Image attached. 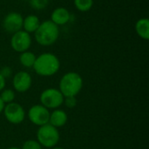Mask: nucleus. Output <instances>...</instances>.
<instances>
[{
    "instance_id": "obj_1",
    "label": "nucleus",
    "mask_w": 149,
    "mask_h": 149,
    "mask_svg": "<svg viewBox=\"0 0 149 149\" xmlns=\"http://www.w3.org/2000/svg\"><path fill=\"white\" fill-rule=\"evenodd\" d=\"M60 62L58 57L50 52H45L36 58L33 65L35 72L40 76L50 77L58 72Z\"/></svg>"
},
{
    "instance_id": "obj_2",
    "label": "nucleus",
    "mask_w": 149,
    "mask_h": 149,
    "mask_svg": "<svg viewBox=\"0 0 149 149\" xmlns=\"http://www.w3.org/2000/svg\"><path fill=\"white\" fill-rule=\"evenodd\" d=\"M59 29L58 26L51 20H45L40 23L38 28L34 32L36 41L43 46H49L53 45L58 38Z\"/></svg>"
},
{
    "instance_id": "obj_3",
    "label": "nucleus",
    "mask_w": 149,
    "mask_h": 149,
    "mask_svg": "<svg viewBox=\"0 0 149 149\" xmlns=\"http://www.w3.org/2000/svg\"><path fill=\"white\" fill-rule=\"evenodd\" d=\"M83 86L81 76L74 72L65 73L60 79L59 91L64 97H75Z\"/></svg>"
},
{
    "instance_id": "obj_4",
    "label": "nucleus",
    "mask_w": 149,
    "mask_h": 149,
    "mask_svg": "<svg viewBox=\"0 0 149 149\" xmlns=\"http://www.w3.org/2000/svg\"><path fill=\"white\" fill-rule=\"evenodd\" d=\"M38 142L45 148H54L59 141V133L58 128L51 124L41 126L37 133Z\"/></svg>"
},
{
    "instance_id": "obj_5",
    "label": "nucleus",
    "mask_w": 149,
    "mask_h": 149,
    "mask_svg": "<svg viewBox=\"0 0 149 149\" xmlns=\"http://www.w3.org/2000/svg\"><path fill=\"white\" fill-rule=\"evenodd\" d=\"M64 100L65 97L60 91L55 88H48L40 95L41 104L47 109H57L63 104Z\"/></svg>"
},
{
    "instance_id": "obj_6",
    "label": "nucleus",
    "mask_w": 149,
    "mask_h": 149,
    "mask_svg": "<svg viewBox=\"0 0 149 149\" xmlns=\"http://www.w3.org/2000/svg\"><path fill=\"white\" fill-rule=\"evenodd\" d=\"M31 45V34L20 30L12 34L10 38L11 48L17 52H24L29 50Z\"/></svg>"
},
{
    "instance_id": "obj_7",
    "label": "nucleus",
    "mask_w": 149,
    "mask_h": 149,
    "mask_svg": "<svg viewBox=\"0 0 149 149\" xmlns=\"http://www.w3.org/2000/svg\"><path fill=\"white\" fill-rule=\"evenodd\" d=\"M29 120L36 126L41 127L49 123V110L42 105H35L31 107L28 112Z\"/></svg>"
},
{
    "instance_id": "obj_8",
    "label": "nucleus",
    "mask_w": 149,
    "mask_h": 149,
    "mask_svg": "<svg viewBox=\"0 0 149 149\" xmlns=\"http://www.w3.org/2000/svg\"><path fill=\"white\" fill-rule=\"evenodd\" d=\"M3 113L6 120L12 124H19L24 121L25 113L22 106L17 103L11 102L4 106Z\"/></svg>"
},
{
    "instance_id": "obj_9",
    "label": "nucleus",
    "mask_w": 149,
    "mask_h": 149,
    "mask_svg": "<svg viewBox=\"0 0 149 149\" xmlns=\"http://www.w3.org/2000/svg\"><path fill=\"white\" fill-rule=\"evenodd\" d=\"M23 16L16 11L8 13L3 20V27L9 33H15L23 28Z\"/></svg>"
},
{
    "instance_id": "obj_10",
    "label": "nucleus",
    "mask_w": 149,
    "mask_h": 149,
    "mask_svg": "<svg viewBox=\"0 0 149 149\" xmlns=\"http://www.w3.org/2000/svg\"><path fill=\"white\" fill-rule=\"evenodd\" d=\"M12 83L17 92L24 93L28 91L31 86V77L28 72L21 71L15 74Z\"/></svg>"
},
{
    "instance_id": "obj_11",
    "label": "nucleus",
    "mask_w": 149,
    "mask_h": 149,
    "mask_svg": "<svg viewBox=\"0 0 149 149\" xmlns=\"http://www.w3.org/2000/svg\"><path fill=\"white\" fill-rule=\"evenodd\" d=\"M71 19V14L69 10L64 7L56 8L51 15V21L56 25H64L67 24Z\"/></svg>"
},
{
    "instance_id": "obj_12",
    "label": "nucleus",
    "mask_w": 149,
    "mask_h": 149,
    "mask_svg": "<svg viewBox=\"0 0 149 149\" xmlns=\"http://www.w3.org/2000/svg\"><path fill=\"white\" fill-rule=\"evenodd\" d=\"M66 121H67V114L63 110L56 109L52 113H50L49 124H51L56 128L63 127L66 123Z\"/></svg>"
},
{
    "instance_id": "obj_13",
    "label": "nucleus",
    "mask_w": 149,
    "mask_h": 149,
    "mask_svg": "<svg viewBox=\"0 0 149 149\" xmlns=\"http://www.w3.org/2000/svg\"><path fill=\"white\" fill-rule=\"evenodd\" d=\"M40 24V21L36 15H28L23 20V29L29 34L34 33Z\"/></svg>"
},
{
    "instance_id": "obj_14",
    "label": "nucleus",
    "mask_w": 149,
    "mask_h": 149,
    "mask_svg": "<svg viewBox=\"0 0 149 149\" xmlns=\"http://www.w3.org/2000/svg\"><path fill=\"white\" fill-rule=\"evenodd\" d=\"M135 31L140 38L148 40L149 38V20L148 17L140 18L135 24Z\"/></svg>"
},
{
    "instance_id": "obj_15",
    "label": "nucleus",
    "mask_w": 149,
    "mask_h": 149,
    "mask_svg": "<svg viewBox=\"0 0 149 149\" xmlns=\"http://www.w3.org/2000/svg\"><path fill=\"white\" fill-rule=\"evenodd\" d=\"M36 58L37 57L33 52L26 51V52H24L20 54L19 61H20L22 65H24V67L30 68V67H33Z\"/></svg>"
},
{
    "instance_id": "obj_16",
    "label": "nucleus",
    "mask_w": 149,
    "mask_h": 149,
    "mask_svg": "<svg viewBox=\"0 0 149 149\" xmlns=\"http://www.w3.org/2000/svg\"><path fill=\"white\" fill-rule=\"evenodd\" d=\"M76 9L81 12L90 10L93 5V0H73Z\"/></svg>"
},
{
    "instance_id": "obj_17",
    "label": "nucleus",
    "mask_w": 149,
    "mask_h": 149,
    "mask_svg": "<svg viewBox=\"0 0 149 149\" xmlns=\"http://www.w3.org/2000/svg\"><path fill=\"white\" fill-rule=\"evenodd\" d=\"M0 98L4 104L11 103V102H13V100L15 99V93L10 89L3 90V91H2V93L0 94Z\"/></svg>"
},
{
    "instance_id": "obj_18",
    "label": "nucleus",
    "mask_w": 149,
    "mask_h": 149,
    "mask_svg": "<svg viewBox=\"0 0 149 149\" xmlns=\"http://www.w3.org/2000/svg\"><path fill=\"white\" fill-rule=\"evenodd\" d=\"M30 5L36 10H41L45 9L49 4V0H29Z\"/></svg>"
},
{
    "instance_id": "obj_19",
    "label": "nucleus",
    "mask_w": 149,
    "mask_h": 149,
    "mask_svg": "<svg viewBox=\"0 0 149 149\" xmlns=\"http://www.w3.org/2000/svg\"><path fill=\"white\" fill-rule=\"evenodd\" d=\"M21 149H42V148L41 145L38 142V141L29 140L23 144V147Z\"/></svg>"
},
{
    "instance_id": "obj_20",
    "label": "nucleus",
    "mask_w": 149,
    "mask_h": 149,
    "mask_svg": "<svg viewBox=\"0 0 149 149\" xmlns=\"http://www.w3.org/2000/svg\"><path fill=\"white\" fill-rule=\"evenodd\" d=\"M65 100H64L65 106L69 108H74L77 106V100L75 97H65Z\"/></svg>"
},
{
    "instance_id": "obj_21",
    "label": "nucleus",
    "mask_w": 149,
    "mask_h": 149,
    "mask_svg": "<svg viewBox=\"0 0 149 149\" xmlns=\"http://www.w3.org/2000/svg\"><path fill=\"white\" fill-rule=\"evenodd\" d=\"M0 74L5 79V78L10 76V74H11V69L9 66H4V67L2 68V70L0 72Z\"/></svg>"
},
{
    "instance_id": "obj_22",
    "label": "nucleus",
    "mask_w": 149,
    "mask_h": 149,
    "mask_svg": "<svg viewBox=\"0 0 149 149\" xmlns=\"http://www.w3.org/2000/svg\"><path fill=\"white\" fill-rule=\"evenodd\" d=\"M4 86H5V79L0 74V92L3 91Z\"/></svg>"
},
{
    "instance_id": "obj_23",
    "label": "nucleus",
    "mask_w": 149,
    "mask_h": 149,
    "mask_svg": "<svg viewBox=\"0 0 149 149\" xmlns=\"http://www.w3.org/2000/svg\"><path fill=\"white\" fill-rule=\"evenodd\" d=\"M3 108H4V103L3 102V100L0 98V113L3 111Z\"/></svg>"
},
{
    "instance_id": "obj_24",
    "label": "nucleus",
    "mask_w": 149,
    "mask_h": 149,
    "mask_svg": "<svg viewBox=\"0 0 149 149\" xmlns=\"http://www.w3.org/2000/svg\"><path fill=\"white\" fill-rule=\"evenodd\" d=\"M7 149H21V148H16V147H12V148H9Z\"/></svg>"
},
{
    "instance_id": "obj_25",
    "label": "nucleus",
    "mask_w": 149,
    "mask_h": 149,
    "mask_svg": "<svg viewBox=\"0 0 149 149\" xmlns=\"http://www.w3.org/2000/svg\"><path fill=\"white\" fill-rule=\"evenodd\" d=\"M52 149H63L62 148H52Z\"/></svg>"
}]
</instances>
